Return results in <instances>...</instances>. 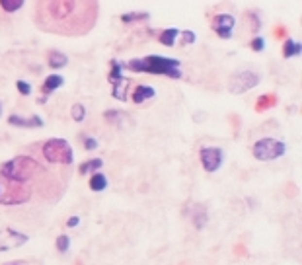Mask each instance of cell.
Masks as SVG:
<instances>
[{"label":"cell","mask_w":302,"mask_h":265,"mask_svg":"<svg viewBox=\"0 0 302 265\" xmlns=\"http://www.w3.org/2000/svg\"><path fill=\"white\" fill-rule=\"evenodd\" d=\"M98 14L96 0H39L34 8V22L45 33L82 37L94 30Z\"/></svg>","instance_id":"6da1fadb"},{"label":"cell","mask_w":302,"mask_h":265,"mask_svg":"<svg viewBox=\"0 0 302 265\" xmlns=\"http://www.w3.org/2000/svg\"><path fill=\"white\" fill-rule=\"evenodd\" d=\"M182 63L172 57H162V55H148L142 59H131L125 63V68L133 72H148V74H162L168 78H182Z\"/></svg>","instance_id":"7a4b0ae2"},{"label":"cell","mask_w":302,"mask_h":265,"mask_svg":"<svg viewBox=\"0 0 302 265\" xmlns=\"http://www.w3.org/2000/svg\"><path fill=\"white\" fill-rule=\"evenodd\" d=\"M41 172H45V170L32 156H16L0 166V176L6 180H12V182H20V183H28Z\"/></svg>","instance_id":"3957f363"},{"label":"cell","mask_w":302,"mask_h":265,"mask_svg":"<svg viewBox=\"0 0 302 265\" xmlns=\"http://www.w3.org/2000/svg\"><path fill=\"white\" fill-rule=\"evenodd\" d=\"M32 187L28 183L12 182L0 176V205H22L30 201Z\"/></svg>","instance_id":"277c9868"},{"label":"cell","mask_w":302,"mask_h":265,"mask_svg":"<svg viewBox=\"0 0 302 265\" xmlns=\"http://www.w3.org/2000/svg\"><path fill=\"white\" fill-rule=\"evenodd\" d=\"M43 156L47 162L51 164H72L74 162V150L70 147L68 141L65 139H49L45 145H43Z\"/></svg>","instance_id":"5b68a950"},{"label":"cell","mask_w":302,"mask_h":265,"mask_svg":"<svg viewBox=\"0 0 302 265\" xmlns=\"http://www.w3.org/2000/svg\"><path fill=\"white\" fill-rule=\"evenodd\" d=\"M285 152H286V145L279 139H273V137L259 139L252 149L253 158L259 162H273V160L281 158Z\"/></svg>","instance_id":"8992f818"},{"label":"cell","mask_w":302,"mask_h":265,"mask_svg":"<svg viewBox=\"0 0 302 265\" xmlns=\"http://www.w3.org/2000/svg\"><path fill=\"white\" fill-rule=\"evenodd\" d=\"M259 74L253 70H238L228 80V92L230 94H244L259 84Z\"/></svg>","instance_id":"52a82bcc"},{"label":"cell","mask_w":302,"mask_h":265,"mask_svg":"<svg viewBox=\"0 0 302 265\" xmlns=\"http://www.w3.org/2000/svg\"><path fill=\"white\" fill-rule=\"evenodd\" d=\"M199 160H201L205 172L215 174V172L220 170V166H222V162H224V152H222V149H218V147H205V149H201V152H199Z\"/></svg>","instance_id":"ba28073f"},{"label":"cell","mask_w":302,"mask_h":265,"mask_svg":"<svg viewBox=\"0 0 302 265\" xmlns=\"http://www.w3.org/2000/svg\"><path fill=\"white\" fill-rule=\"evenodd\" d=\"M234 26H236V18L232 14H217L213 18V30L217 32V35L220 39H230L232 37V32H234Z\"/></svg>","instance_id":"9c48e42d"},{"label":"cell","mask_w":302,"mask_h":265,"mask_svg":"<svg viewBox=\"0 0 302 265\" xmlns=\"http://www.w3.org/2000/svg\"><path fill=\"white\" fill-rule=\"evenodd\" d=\"M28 242V234H22L18 230L12 228H4L0 230V251H6L12 248H20Z\"/></svg>","instance_id":"30bf717a"},{"label":"cell","mask_w":302,"mask_h":265,"mask_svg":"<svg viewBox=\"0 0 302 265\" xmlns=\"http://www.w3.org/2000/svg\"><path fill=\"white\" fill-rule=\"evenodd\" d=\"M8 123L14 127H22V129H35V127H43V119L39 115H32V117H22V115H10Z\"/></svg>","instance_id":"8fae6325"},{"label":"cell","mask_w":302,"mask_h":265,"mask_svg":"<svg viewBox=\"0 0 302 265\" xmlns=\"http://www.w3.org/2000/svg\"><path fill=\"white\" fill-rule=\"evenodd\" d=\"M189 218H191V222H193V226H195L197 230L205 228V224H207V220H209L207 209H205L203 205H193V207H191V215H189Z\"/></svg>","instance_id":"7c38bea8"},{"label":"cell","mask_w":302,"mask_h":265,"mask_svg":"<svg viewBox=\"0 0 302 265\" xmlns=\"http://www.w3.org/2000/svg\"><path fill=\"white\" fill-rule=\"evenodd\" d=\"M156 96V90L154 88H150V86H136L134 90H133V101L134 103H142V101H146V99H152Z\"/></svg>","instance_id":"4fadbf2b"},{"label":"cell","mask_w":302,"mask_h":265,"mask_svg":"<svg viewBox=\"0 0 302 265\" xmlns=\"http://www.w3.org/2000/svg\"><path fill=\"white\" fill-rule=\"evenodd\" d=\"M63 84H65V78H63V76H59V74H51V76H47L45 82H43V94L49 96L51 92L59 90Z\"/></svg>","instance_id":"5bb4252c"},{"label":"cell","mask_w":302,"mask_h":265,"mask_svg":"<svg viewBox=\"0 0 302 265\" xmlns=\"http://www.w3.org/2000/svg\"><path fill=\"white\" fill-rule=\"evenodd\" d=\"M101 168H103V160H101V158H92V160L82 162V164L78 166V172H80L82 176H86V174H92V172H100Z\"/></svg>","instance_id":"9a60e30c"},{"label":"cell","mask_w":302,"mask_h":265,"mask_svg":"<svg viewBox=\"0 0 302 265\" xmlns=\"http://www.w3.org/2000/svg\"><path fill=\"white\" fill-rule=\"evenodd\" d=\"M180 35V30L178 28H170V30H164L160 35H158V41L166 47H174L176 45V39Z\"/></svg>","instance_id":"2e32d148"},{"label":"cell","mask_w":302,"mask_h":265,"mask_svg":"<svg viewBox=\"0 0 302 265\" xmlns=\"http://www.w3.org/2000/svg\"><path fill=\"white\" fill-rule=\"evenodd\" d=\"M47 63H49L51 68H63V66H67L68 57L65 53H61V51H51L49 57H47Z\"/></svg>","instance_id":"e0dca14e"},{"label":"cell","mask_w":302,"mask_h":265,"mask_svg":"<svg viewBox=\"0 0 302 265\" xmlns=\"http://www.w3.org/2000/svg\"><path fill=\"white\" fill-rule=\"evenodd\" d=\"M273 105H277V96L275 94H263L259 96V99L255 101V111H267Z\"/></svg>","instance_id":"ac0fdd59"},{"label":"cell","mask_w":302,"mask_h":265,"mask_svg":"<svg viewBox=\"0 0 302 265\" xmlns=\"http://www.w3.org/2000/svg\"><path fill=\"white\" fill-rule=\"evenodd\" d=\"M300 51H302V45L298 41H294V39H286L285 45H283V57L285 59L296 57V55H300Z\"/></svg>","instance_id":"d6986e66"},{"label":"cell","mask_w":302,"mask_h":265,"mask_svg":"<svg viewBox=\"0 0 302 265\" xmlns=\"http://www.w3.org/2000/svg\"><path fill=\"white\" fill-rule=\"evenodd\" d=\"M127 88H129V80L123 76L117 84H113V98L119 101H125L127 99Z\"/></svg>","instance_id":"ffe728a7"},{"label":"cell","mask_w":302,"mask_h":265,"mask_svg":"<svg viewBox=\"0 0 302 265\" xmlns=\"http://www.w3.org/2000/svg\"><path fill=\"white\" fill-rule=\"evenodd\" d=\"M105 187H107V178H105L101 172H96V174L90 178V189L98 193V191H103Z\"/></svg>","instance_id":"44dd1931"},{"label":"cell","mask_w":302,"mask_h":265,"mask_svg":"<svg viewBox=\"0 0 302 265\" xmlns=\"http://www.w3.org/2000/svg\"><path fill=\"white\" fill-rule=\"evenodd\" d=\"M123 68H125V65L117 63V61H111V70H109V82L111 84H117L123 78V74H121Z\"/></svg>","instance_id":"7402d4cb"},{"label":"cell","mask_w":302,"mask_h":265,"mask_svg":"<svg viewBox=\"0 0 302 265\" xmlns=\"http://www.w3.org/2000/svg\"><path fill=\"white\" fill-rule=\"evenodd\" d=\"M0 6L4 12H18L20 8H24V0H0Z\"/></svg>","instance_id":"603a6c76"},{"label":"cell","mask_w":302,"mask_h":265,"mask_svg":"<svg viewBox=\"0 0 302 265\" xmlns=\"http://www.w3.org/2000/svg\"><path fill=\"white\" fill-rule=\"evenodd\" d=\"M150 14L148 12H125L121 16V22L123 24H131V22H140V20H146Z\"/></svg>","instance_id":"cb8c5ba5"},{"label":"cell","mask_w":302,"mask_h":265,"mask_svg":"<svg viewBox=\"0 0 302 265\" xmlns=\"http://www.w3.org/2000/svg\"><path fill=\"white\" fill-rule=\"evenodd\" d=\"M86 113H88V109H86L82 103H74L72 109H70V115H72V119H74L76 123H82V121L86 119Z\"/></svg>","instance_id":"d4e9b609"},{"label":"cell","mask_w":302,"mask_h":265,"mask_svg":"<svg viewBox=\"0 0 302 265\" xmlns=\"http://www.w3.org/2000/svg\"><path fill=\"white\" fill-rule=\"evenodd\" d=\"M103 117H105L111 125H119V121H121V119H127V115H125V113H121V111H117V109H109V111H105V113H103Z\"/></svg>","instance_id":"484cf974"},{"label":"cell","mask_w":302,"mask_h":265,"mask_svg":"<svg viewBox=\"0 0 302 265\" xmlns=\"http://www.w3.org/2000/svg\"><path fill=\"white\" fill-rule=\"evenodd\" d=\"M180 33H182V39H180L182 47H185V45H193V43L197 41V35H195L191 30H184V32H180Z\"/></svg>","instance_id":"4316f807"},{"label":"cell","mask_w":302,"mask_h":265,"mask_svg":"<svg viewBox=\"0 0 302 265\" xmlns=\"http://www.w3.org/2000/svg\"><path fill=\"white\" fill-rule=\"evenodd\" d=\"M55 246H57V249H59L61 253H65V251H68V248H70V238H68L67 234H61V236L57 238Z\"/></svg>","instance_id":"83f0119b"},{"label":"cell","mask_w":302,"mask_h":265,"mask_svg":"<svg viewBox=\"0 0 302 265\" xmlns=\"http://www.w3.org/2000/svg\"><path fill=\"white\" fill-rule=\"evenodd\" d=\"M250 47H252V51H263L265 49V39L263 37H253L252 39V43H250Z\"/></svg>","instance_id":"f1b7e54d"},{"label":"cell","mask_w":302,"mask_h":265,"mask_svg":"<svg viewBox=\"0 0 302 265\" xmlns=\"http://www.w3.org/2000/svg\"><path fill=\"white\" fill-rule=\"evenodd\" d=\"M16 88H18V92H20L22 96H30V94H32V86H30L28 82H24V80H18V82H16Z\"/></svg>","instance_id":"f546056e"},{"label":"cell","mask_w":302,"mask_h":265,"mask_svg":"<svg viewBox=\"0 0 302 265\" xmlns=\"http://www.w3.org/2000/svg\"><path fill=\"white\" fill-rule=\"evenodd\" d=\"M98 147H100V145H98V141H96V139H92V137L84 141V149H86V150H96Z\"/></svg>","instance_id":"4dcf8cb0"},{"label":"cell","mask_w":302,"mask_h":265,"mask_svg":"<svg viewBox=\"0 0 302 265\" xmlns=\"http://www.w3.org/2000/svg\"><path fill=\"white\" fill-rule=\"evenodd\" d=\"M78 222H80V220H78V216H72V218H68L67 226H70V228H72V226H78Z\"/></svg>","instance_id":"1f68e13d"},{"label":"cell","mask_w":302,"mask_h":265,"mask_svg":"<svg viewBox=\"0 0 302 265\" xmlns=\"http://www.w3.org/2000/svg\"><path fill=\"white\" fill-rule=\"evenodd\" d=\"M275 35H277V37H285V28H283V26H279V28L275 30Z\"/></svg>","instance_id":"d6a6232c"},{"label":"cell","mask_w":302,"mask_h":265,"mask_svg":"<svg viewBox=\"0 0 302 265\" xmlns=\"http://www.w3.org/2000/svg\"><path fill=\"white\" fill-rule=\"evenodd\" d=\"M6 265H28L26 261H12V263H6Z\"/></svg>","instance_id":"836d02e7"},{"label":"cell","mask_w":302,"mask_h":265,"mask_svg":"<svg viewBox=\"0 0 302 265\" xmlns=\"http://www.w3.org/2000/svg\"><path fill=\"white\" fill-rule=\"evenodd\" d=\"M0 115H2V107H0Z\"/></svg>","instance_id":"e575fe53"}]
</instances>
